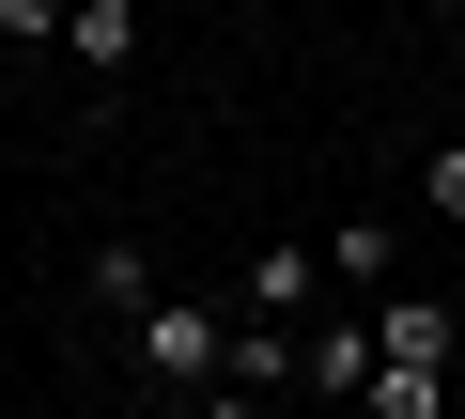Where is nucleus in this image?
Segmentation results:
<instances>
[{
  "instance_id": "f257e3e1",
  "label": "nucleus",
  "mask_w": 465,
  "mask_h": 419,
  "mask_svg": "<svg viewBox=\"0 0 465 419\" xmlns=\"http://www.w3.org/2000/svg\"><path fill=\"white\" fill-rule=\"evenodd\" d=\"M217 357H232V295H155L140 311V373L155 388H202Z\"/></svg>"
},
{
  "instance_id": "f03ea898",
  "label": "nucleus",
  "mask_w": 465,
  "mask_h": 419,
  "mask_svg": "<svg viewBox=\"0 0 465 419\" xmlns=\"http://www.w3.org/2000/svg\"><path fill=\"white\" fill-rule=\"evenodd\" d=\"M311 295H326V249L311 234H264L249 280H232V311H264V326H311Z\"/></svg>"
},
{
  "instance_id": "7ed1b4c3",
  "label": "nucleus",
  "mask_w": 465,
  "mask_h": 419,
  "mask_svg": "<svg viewBox=\"0 0 465 419\" xmlns=\"http://www.w3.org/2000/svg\"><path fill=\"white\" fill-rule=\"evenodd\" d=\"M372 342H388L403 373H450V357H465V326H450V295H403V280L372 295Z\"/></svg>"
},
{
  "instance_id": "20e7f679",
  "label": "nucleus",
  "mask_w": 465,
  "mask_h": 419,
  "mask_svg": "<svg viewBox=\"0 0 465 419\" xmlns=\"http://www.w3.org/2000/svg\"><path fill=\"white\" fill-rule=\"evenodd\" d=\"M295 373H311L326 404H357V388L388 373V342H372V311H341V326H311V342H295Z\"/></svg>"
},
{
  "instance_id": "39448f33",
  "label": "nucleus",
  "mask_w": 465,
  "mask_h": 419,
  "mask_svg": "<svg viewBox=\"0 0 465 419\" xmlns=\"http://www.w3.org/2000/svg\"><path fill=\"white\" fill-rule=\"evenodd\" d=\"M63 47H78V63H94V94H109V78L140 63V0H63Z\"/></svg>"
},
{
  "instance_id": "423d86ee",
  "label": "nucleus",
  "mask_w": 465,
  "mask_h": 419,
  "mask_svg": "<svg viewBox=\"0 0 465 419\" xmlns=\"http://www.w3.org/2000/svg\"><path fill=\"white\" fill-rule=\"evenodd\" d=\"M326 280L388 295V280H403V218H341V234H326Z\"/></svg>"
},
{
  "instance_id": "0eeeda50",
  "label": "nucleus",
  "mask_w": 465,
  "mask_h": 419,
  "mask_svg": "<svg viewBox=\"0 0 465 419\" xmlns=\"http://www.w3.org/2000/svg\"><path fill=\"white\" fill-rule=\"evenodd\" d=\"M78 295L140 326V311H155V249H140V234H94V280H78Z\"/></svg>"
},
{
  "instance_id": "6e6552de",
  "label": "nucleus",
  "mask_w": 465,
  "mask_h": 419,
  "mask_svg": "<svg viewBox=\"0 0 465 419\" xmlns=\"http://www.w3.org/2000/svg\"><path fill=\"white\" fill-rule=\"evenodd\" d=\"M295 342H311V326H264V311H232V357H217V373H232V388H280V373H295Z\"/></svg>"
},
{
  "instance_id": "1a4fd4ad",
  "label": "nucleus",
  "mask_w": 465,
  "mask_h": 419,
  "mask_svg": "<svg viewBox=\"0 0 465 419\" xmlns=\"http://www.w3.org/2000/svg\"><path fill=\"white\" fill-rule=\"evenodd\" d=\"M357 419H465V404H450V373H403V357H388V373L357 388Z\"/></svg>"
},
{
  "instance_id": "9d476101",
  "label": "nucleus",
  "mask_w": 465,
  "mask_h": 419,
  "mask_svg": "<svg viewBox=\"0 0 465 419\" xmlns=\"http://www.w3.org/2000/svg\"><path fill=\"white\" fill-rule=\"evenodd\" d=\"M403 202H419V218H450V234H465V140H434V155H419V186H403Z\"/></svg>"
},
{
  "instance_id": "9b49d317",
  "label": "nucleus",
  "mask_w": 465,
  "mask_h": 419,
  "mask_svg": "<svg viewBox=\"0 0 465 419\" xmlns=\"http://www.w3.org/2000/svg\"><path fill=\"white\" fill-rule=\"evenodd\" d=\"M171 419H264V388H232V373H202V388H171Z\"/></svg>"
},
{
  "instance_id": "f8f14e48",
  "label": "nucleus",
  "mask_w": 465,
  "mask_h": 419,
  "mask_svg": "<svg viewBox=\"0 0 465 419\" xmlns=\"http://www.w3.org/2000/svg\"><path fill=\"white\" fill-rule=\"evenodd\" d=\"M0 32H16V47H63V0H0Z\"/></svg>"
},
{
  "instance_id": "ddd939ff",
  "label": "nucleus",
  "mask_w": 465,
  "mask_h": 419,
  "mask_svg": "<svg viewBox=\"0 0 465 419\" xmlns=\"http://www.w3.org/2000/svg\"><path fill=\"white\" fill-rule=\"evenodd\" d=\"M0 388H16V326H0Z\"/></svg>"
},
{
  "instance_id": "4468645a",
  "label": "nucleus",
  "mask_w": 465,
  "mask_h": 419,
  "mask_svg": "<svg viewBox=\"0 0 465 419\" xmlns=\"http://www.w3.org/2000/svg\"><path fill=\"white\" fill-rule=\"evenodd\" d=\"M0 419H16V404H0Z\"/></svg>"
}]
</instances>
